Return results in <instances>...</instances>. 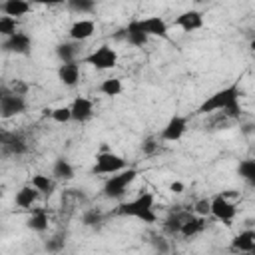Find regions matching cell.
I'll list each match as a JSON object with an SVG mask.
<instances>
[{"mask_svg":"<svg viewBox=\"0 0 255 255\" xmlns=\"http://www.w3.org/2000/svg\"><path fill=\"white\" fill-rule=\"evenodd\" d=\"M249 48H251V50H253V52H255V38H253V40H251V44H249Z\"/></svg>","mask_w":255,"mask_h":255,"instance_id":"38","label":"cell"},{"mask_svg":"<svg viewBox=\"0 0 255 255\" xmlns=\"http://www.w3.org/2000/svg\"><path fill=\"white\" fill-rule=\"evenodd\" d=\"M169 189H171L173 193H181V191H183V183H181V181H173V183L169 185Z\"/></svg>","mask_w":255,"mask_h":255,"instance_id":"37","label":"cell"},{"mask_svg":"<svg viewBox=\"0 0 255 255\" xmlns=\"http://www.w3.org/2000/svg\"><path fill=\"white\" fill-rule=\"evenodd\" d=\"M98 92L104 94V96H108V98H116V96H120L124 92V84H122L120 78H106L98 86Z\"/></svg>","mask_w":255,"mask_h":255,"instance_id":"26","label":"cell"},{"mask_svg":"<svg viewBox=\"0 0 255 255\" xmlns=\"http://www.w3.org/2000/svg\"><path fill=\"white\" fill-rule=\"evenodd\" d=\"M78 54H80V42H62L56 46V56L60 58L62 64L66 62H78Z\"/></svg>","mask_w":255,"mask_h":255,"instance_id":"23","label":"cell"},{"mask_svg":"<svg viewBox=\"0 0 255 255\" xmlns=\"http://www.w3.org/2000/svg\"><path fill=\"white\" fill-rule=\"evenodd\" d=\"M70 110H72V120L78 124H84L94 116V102L86 96H78V98H74Z\"/></svg>","mask_w":255,"mask_h":255,"instance_id":"14","label":"cell"},{"mask_svg":"<svg viewBox=\"0 0 255 255\" xmlns=\"http://www.w3.org/2000/svg\"><path fill=\"white\" fill-rule=\"evenodd\" d=\"M2 50L4 52H10V54H22V56H26V54L32 52V38H30V34H26V32L20 30L18 34L2 40Z\"/></svg>","mask_w":255,"mask_h":255,"instance_id":"10","label":"cell"},{"mask_svg":"<svg viewBox=\"0 0 255 255\" xmlns=\"http://www.w3.org/2000/svg\"><path fill=\"white\" fill-rule=\"evenodd\" d=\"M253 243H255V231L253 229H243L241 233H237L231 239V249L239 251V253H249Z\"/></svg>","mask_w":255,"mask_h":255,"instance_id":"22","label":"cell"},{"mask_svg":"<svg viewBox=\"0 0 255 255\" xmlns=\"http://www.w3.org/2000/svg\"><path fill=\"white\" fill-rule=\"evenodd\" d=\"M237 173H239L249 185L255 187V159H243V161H239Z\"/></svg>","mask_w":255,"mask_h":255,"instance_id":"27","label":"cell"},{"mask_svg":"<svg viewBox=\"0 0 255 255\" xmlns=\"http://www.w3.org/2000/svg\"><path fill=\"white\" fill-rule=\"evenodd\" d=\"M94 32H96V22L94 20H90V18H82V20H76L72 26H70V30H68V36H70V40H74V42H84V40H88V38H92L94 36Z\"/></svg>","mask_w":255,"mask_h":255,"instance_id":"15","label":"cell"},{"mask_svg":"<svg viewBox=\"0 0 255 255\" xmlns=\"http://www.w3.org/2000/svg\"><path fill=\"white\" fill-rule=\"evenodd\" d=\"M205 225H207V223H205V217L191 213V215L187 217V221L183 223V227H181L179 235H181V237H185V239H191V237L199 235V233L205 229Z\"/></svg>","mask_w":255,"mask_h":255,"instance_id":"20","label":"cell"},{"mask_svg":"<svg viewBox=\"0 0 255 255\" xmlns=\"http://www.w3.org/2000/svg\"><path fill=\"white\" fill-rule=\"evenodd\" d=\"M60 255H68V253H60Z\"/></svg>","mask_w":255,"mask_h":255,"instance_id":"41","label":"cell"},{"mask_svg":"<svg viewBox=\"0 0 255 255\" xmlns=\"http://www.w3.org/2000/svg\"><path fill=\"white\" fill-rule=\"evenodd\" d=\"M153 247H155V251L159 253V255H165L167 253V249H169V245H167V241L163 239V237H153Z\"/></svg>","mask_w":255,"mask_h":255,"instance_id":"34","label":"cell"},{"mask_svg":"<svg viewBox=\"0 0 255 255\" xmlns=\"http://www.w3.org/2000/svg\"><path fill=\"white\" fill-rule=\"evenodd\" d=\"M193 211H173V213H169L167 217H165V221H163V229L169 233V235H175V233H179L181 231V227H183V223L187 221V217L191 215Z\"/></svg>","mask_w":255,"mask_h":255,"instance_id":"21","label":"cell"},{"mask_svg":"<svg viewBox=\"0 0 255 255\" xmlns=\"http://www.w3.org/2000/svg\"><path fill=\"white\" fill-rule=\"evenodd\" d=\"M26 106L28 104H26V98L24 96L14 94L10 88H2V94H0V116L4 120L24 114L26 112Z\"/></svg>","mask_w":255,"mask_h":255,"instance_id":"6","label":"cell"},{"mask_svg":"<svg viewBox=\"0 0 255 255\" xmlns=\"http://www.w3.org/2000/svg\"><path fill=\"white\" fill-rule=\"evenodd\" d=\"M58 80L66 88H74L80 82V62H66L58 68Z\"/></svg>","mask_w":255,"mask_h":255,"instance_id":"16","label":"cell"},{"mask_svg":"<svg viewBox=\"0 0 255 255\" xmlns=\"http://www.w3.org/2000/svg\"><path fill=\"white\" fill-rule=\"evenodd\" d=\"M18 18H10V16H0V36L6 40L14 34H18Z\"/></svg>","mask_w":255,"mask_h":255,"instance_id":"28","label":"cell"},{"mask_svg":"<svg viewBox=\"0 0 255 255\" xmlns=\"http://www.w3.org/2000/svg\"><path fill=\"white\" fill-rule=\"evenodd\" d=\"M48 225H50V217H48L46 209H42V207L34 209V211L30 213V217L26 219V227L32 229V231H36V233L48 231Z\"/></svg>","mask_w":255,"mask_h":255,"instance_id":"19","label":"cell"},{"mask_svg":"<svg viewBox=\"0 0 255 255\" xmlns=\"http://www.w3.org/2000/svg\"><path fill=\"white\" fill-rule=\"evenodd\" d=\"M64 247H66V237L64 235H54L46 241V251L52 253V255H60L64 253Z\"/></svg>","mask_w":255,"mask_h":255,"instance_id":"30","label":"cell"},{"mask_svg":"<svg viewBox=\"0 0 255 255\" xmlns=\"http://www.w3.org/2000/svg\"><path fill=\"white\" fill-rule=\"evenodd\" d=\"M171 255H181V253H171Z\"/></svg>","mask_w":255,"mask_h":255,"instance_id":"40","label":"cell"},{"mask_svg":"<svg viewBox=\"0 0 255 255\" xmlns=\"http://www.w3.org/2000/svg\"><path fill=\"white\" fill-rule=\"evenodd\" d=\"M185 131H187V118L175 114V116L169 118V122H167L165 128L161 129L159 137H161L163 141H179Z\"/></svg>","mask_w":255,"mask_h":255,"instance_id":"11","label":"cell"},{"mask_svg":"<svg viewBox=\"0 0 255 255\" xmlns=\"http://www.w3.org/2000/svg\"><path fill=\"white\" fill-rule=\"evenodd\" d=\"M135 177H137V169L135 167H128V169H124L120 173L110 175L106 179L104 187H102L104 197H108V199H120V197H124L126 191H128V187L133 183Z\"/></svg>","mask_w":255,"mask_h":255,"instance_id":"3","label":"cell"},{"mask_svg":"<svg viewBox=\"0 0 255 255\" xmlns=\"http://www.w3.org/2000/svg\"><path fill=\"white\" fill-rule=\"evenodd\" d=\"M0 10L4 16H10V18H18V16H24L32 10V4L26 2V0H6L0 4Z\"/></svg>","mask_w":255,"mask_h":255,"instance_id":"18","label":"cell"},{"mask_svg":"<svg viewBox=\"0 0 255 255\" xmlns=\"http://www.w3.org/2000/svg\"><path fill=\"white\" fill-rule=\"evenodd\" d=\"M52 177H54V179H60V181H70V179H74V167H72V163H70L66 157H58V159L52 163Z\"/></svg>","mask_w":255,"mask_h":255,"instance_id":"24","label":"cell"},{"mask_svg":"<svg viewBox=\"0 0 255 255\" xmlns=\"http://www.w3.org/2000/svg\"><path fill=\"white\" fill-rule=\"evenodd\" d=\"M82 223H84L86 227H96V225L102 223V213H100L98 209H88V211H84V215H82Z\"/></svg>","mask_w":255,"mask_h":255,"instance_id":"32","label":"cell"},{"mask_svg":"<svg viewBox=\"0 0 255 255\" xmlns=\"http://www.w3.org/2000/svg\"><path fill=\"white\" fill-rule=\"evenodd\" d=\"M114 215H124V217H133L141 223H155L157 215H155V195L151 191H141L137 197L120 203L114 209Z\"/></svg>","mask_w":255,"mask_h":255,"instance_id":"2","label":"cell"},{"mask_svg":"<svg viewBox=\"0 0 255 255\" xmlns=\"http://www.w3.org/2000/svg\"><path fill=\"white\" fill-rule=\"evenodd\" d=\"M241 90H239V82H233L231 86H225L221 90H217L215 94H211L197 110L195 114H213V112H223L227 118L239 120L241 116Z\"/></svg>","mask_w":255,"mask_h":255,"instance_id":"1","label":"cell"},{"mask_svg":"<svg viewBox=\"0 0 255 255\" xmlns=\"http://www.w3.org/2000/svg\"><path fill=\"white\" fill-rule=\"evenodd\" d=\"M30 185L36 187V189L40 191V195H48V197H50V195L54 193V189H56V181H54V177H48V175H44V173H36V175H32Z\"/></svg>","mask_w":255,"mask_h":255,"instance_id":"25","label":"cell"},{"mask_svg":"<svg viewBox=\"0 0 255 255\" xmlns=\"http://www.w3.org/2000/svg\"><path fill=\"white\" fill-rule=\"evenodd\" d=\"M68 8L76 14H94L96 12V2L92 0H70L68 2Z\"/></svg>","mask_w":255,"mask_h":255,"instance_id":"29","label":"cell"},{"mask_svg":"<svg viewBox=\"0 0 255 255\" xmlns=\"http://www.w3.org/2000/svg\"><path fill=\"white\" fill-rule=\"evenodd\" d=\"M84 64H90L92 68L96 70H112L118 66V52L108 46V44H102L100 48H96L92 54H88L84 60Z\"/></svg>","mask_w":255,"mask_h":255,"instance_id":"5","label":"cell"},{"mask_svg":"<svg viewBox=\"0 0 255 255\" xmlns=\"http://www.w3.org/2000/svg\"><path fill=\"white\" fill-rule=\"evenodd\" d=\"M139 24H141L143 32H145L149 38H163V40H167V38H169L167 22H165L161 16H147V18H139Z\"/></svg>","mask_w":255,"mask_h":255,"instance_id":"12","label":"cell"},{"mask_svg":"<svg viewBox=\"0 0 255 255\" xmlns=\"http://www.w3.org/2000/svg\"><path fill=\"white\" fill-rule=\"evenodd\" d=\"M50 118H52L56 124H68V122H72V110H70V106L54 108V110L50 112Z\"/></svg>","mask_w":255,"mask_h":255,"instance_id":"31","label":"cell"},{"mask_svg":"<svg viewBox=\"0 0 255 255\" xmlns=\"http://www.w3.org/2000/svg\"><path fill=\"white\" fill-rule=\"evenodd\" d=\"M116 38H122V40H126L128 44H131V46H135V48H143V46L147 44V40H149V36L143 32V28H141V24H139V18L129 20L128 26L122 28L120 34H116Z\"/></svg>","mask_w":255,"mask_h":255,"instance_id":"8","label":"cell"},{"mask_svg":"<svg viewBox=\"0 0 255 255\" xmlns=\"http://www.w3.org/2000/svg\"><path fill=\"white\" fill-rule=\"evenodd\" d=\"M0 145H2L4 155H24L28 151V143H26L24 135L18 131H2Z\"/></svg>","mask_w":255,"mask_h":255,"instance_id":"9","label":"cell"},{"mask_svg":"<svg viewBox=\"0 0 255 255\" xmlns=\"http://www.w3.org/2000/svg\"><path fill=\"white\" fill-rule=\"evenodd\" d=\"M14 94H18V96H26V92H28V86L24 84V82H20V80H16L14 84H12V88H10Z\"/></svg>","mask_w":255,"mask_h":255,"instance_id":"35","label":"cell"},{"mask_svg":"<svg viewBox=\"0 0 255 255\" xmlns=\"http://www.w3.org/2000/svg\"><path fill=\"white\" fill-rule=\"evenodd\" d=\"M38 197H40V191H38L36 187H32V185H22V187L16 191V195H14V203H16V207L28 209V207H32V205L38 201Z\"/></svg>","mask_w":255,"mask_h":255,"instance_id":"17","label":"cell"},{"mask_svg":"<svg viewBox=\"0 0 255 255\" xmlns=\"http://www.w3.org/2000/svg\"><path fill=\"white\" fill-rule=\"evenodd\" d=\"M141 149H143V153H153V151L157 149V143H155V141L149 137V139H145V141H143Z\"/></svg>","mask_w":255,"mask_h":255,"instance_id":"36","label":"cell"},{"mask_svg":"<svg viewBox=\"0 0 255 255\" xmlns=\"http://www.w3.org/2000/svg\"><path fill=\"white\" fill-rule=\"evenodd\" d=\"M247 255H255V243H253V247H251V251H249Z\"/></svg>","mask_w":255,"mask_h":255,"instance_id":"39","label":"cell"},{"mask_svg":"<svg viewBox=\"0 0 255 255\" xmlns=\"http://www.w3.org/2000/svg\"><path fill=\"white\" fill-rule=\"evenodd\" d=\"M173 26L181 28L183 32H195L199 28H203V14L199 10H185L181 12L175 20H173Z\"/></svg>","mask_w":255,"mask_h":255,"instance_id":"13","label":"cell"},{"mask_svg":"<svg viewBox=\"0 0 255 255\" xmlns=\"http://www.w3.org/2000/svg\"><path fill=\"white\" fill-rule=\"evenodd\" d=\"M211 215L217 221H223L225 225H231V221L237 215V207L227 199V195L217 193L211 197Z\"/></svg>","mask_w":255,"mask_h":255,"instance_id":"7","label":"cell"},{"mask_svg":"<svg viewBox=\"0 0 255 255\" xmlns=\"http://www.w3.org/2000/svg\"><path fill=\"white\" fill-rule=\"evenodd\" d=\"M193 213H195V215H201V217L211 215V199H207V197L197 199L195 205H193Z\"/></svg>","mask_w":255,"mask_h":255,"instance_id":"33","label":"cell"},{"mask_svg":"<svg viewBox=\"0 0 255 255\" xmlns=\"http://www.w3.org/2000/svg\"><path fill=\"white\" fill-rule=\"evenodd\" d=\"M124 169H128V161L122 155H118L114 151H100L96 155V163L92 167V173H96V175H114V173H120Z\"/></svg>","mask_w":255,"mask_h":255,"instance_id":"4","label":"cell"}]
</instances>
